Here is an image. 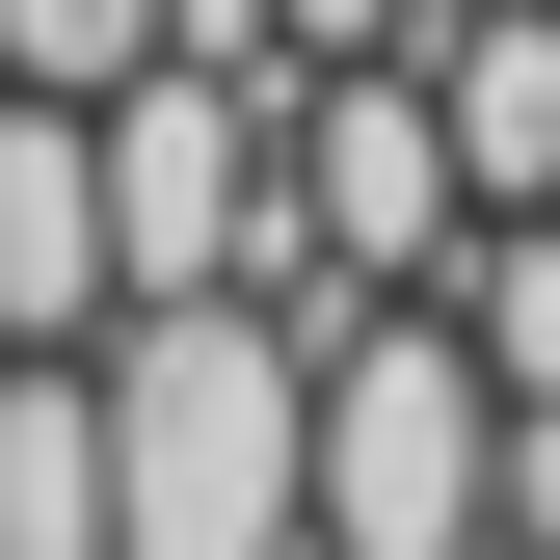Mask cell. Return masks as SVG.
I'll use <instances>...</instances> for the list:
<instances>
[{
  "instance_id": "3",
  "label": "cell",
  "mask_w": 560,
  "mask_h": 560,
  "mask_svg": "<svg viewBox=\"0 0 560 560\" xmlns=\"http://www.w3.org/2000/svg\"><path fill=\"white\" fill-rule=\"evenodd\" d=\"M133 320V241H107V107L0 81V347H107Z\"/></svg>"
},
{
  "instance_id": "7",
  "label": "cell",
  "mask_w": 560,
  "mask_h": 560,
  "mask_svg": "<svg viewBox=\"0 0 560 560\" xmlns=\"http://www.w3.org/2000/svg\"><path fill=\"white\" fill-rule=\"evenodd\" d=\"M400 27H428V0H267V54H294V81H320V54H400Z\"/></svg>"
},
{
  "instance_id": "2",
  "label": "cell",
  "mask_w": 560,
  "mask_h": 560,
  "mask_svg": "<svg viewBox=\"0 0 560 560\" xmlns=\"http://www.w3.org/2000/svg\"><path fill=\"white\" fill-rule=\"evenodd\" d=\"M320 560H508V374L480 320H320Z\"/></svg>"
},
{
  "instance_id": "4",
  "label": "cell",
  "mask_w": 560,
  "mask_h": 560,
  "mask_svg": "<svg viewBox=\"0 0 560 560\" xmlns=\"http://www.w3.org/2000/svg\"><path fill=\"white\" fill-rule=\"evenodd\" d=\"M0 560H107V347H0Z\"/></svg>"
},
{
  "instance_id": "6",
  "label": "cell",
  "mask_w": 560,
  "mask_h": 560,
  "mask_svg": "<svg viewBox=\"0 0 560 560\" xmlns=\"http://www.w3.org/2000/svg\"><path fill=\"white\" fill-rule=\"evenodd\" d=\"M133 54H187V0H0V81H54V107H107Z\"/></svg>"
},
{
  "instance_id": "5",
  "label": "cell",
  "mask_w": 560,
  "mask_h": 560,
  "mask_svg": "<svg viewBox=\"0 0 560 560\" xmlns=\"http://www.w3.org/2000/svg\"><path fill=\"white\" fill-rule=\"evenodd\" d=\"M454 320H480L508 400H560V214H480V241H454Z\"/></svg>"
},
{
  "instance_id": "1",
  "label": "cell",
  "mask_w": 560,
  "mask_h": 560,
  "mask_svg": "<svg viewBox=\"0 0 560 560\" xmlns=\"http://www.w3.org/2000/svg\"><path fill=\"white\" fill-rule=\"evenodd\" d=\"M107 560H320L294 294H133L107 320Z\"/></svg>"
},
{
  "instance_id": "8",
  "label": "cell",
  "mask_w": 560,
  "mask_h": 560,
  "mask_svg": "<svg viewBox=\"0 0 560 560\" xmlns=\"http://www.w3.org/2000/svg\"><path fill=\"white\" fill-rule=\"evenodd\" d=\"M508 560H560V400H508Z\"/></svg>"
}]
</instances>
